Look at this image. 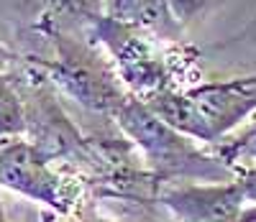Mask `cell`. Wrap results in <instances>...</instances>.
Returning <instances> with one entry per match:
<instances>
[{
	"label": "cell",
	"mask_w": 256,
	"mask_h": 222,
	"mask_svg": "<svg viewBox=\"0 0 256 222\" xmlns=\"http://www.w3.org/2000/svg\"><path fill=\"white\" fill-rule=\"evenodd\" d=\"M84 33L108 56L126 92L141 102L164 92L190 90L205 79L202 54L190 41L162 38L105 13L98 15Z\"/></svg>",
	"instance_id": "1"
},
{
	"label": "cell",
	"mask_w": 256,
	"mask_h": 222,
	"mask_svg": "<svg viewBox=\"0 0 256 222\" xmlns=\"http://www.w3.org/2000/svg\"><path fill=\"white\" fill-rule=\"evenodd\" d=\"M34 33L44 38L49 54H20L54 90L77 102L82 110L102 120L118 115V110L131 100L120 84L113 64L100 51L98 43L84 33V28H72L52 23V20H34Z\"/></svg>",
	"instance_id": "2"
},
{
	"label": "cell",
	"mask_w": 256,
	"mask_h": 222,
	"mask_svg": "<svg viewBox=\"0 0 256 222\" xmlns=\"http://www.w3.org/2000/svg\"><path fill=\"white\" fill-rule=\"evenodd\" d=\"M113 123L134 143L146 169L164 184L236 179V171H230L212 153V148L184 136L136 97H131L118 110Z\"/></svg>",
	"instance_id": "3"
},
{
	"label": "cell",
	"mask_w": 256,
	"mask_h": 222,
	"mask_svg": "<svg viewBox=\"0 0 256 222\" xmlns=\"http://www.w3.org/2000/svg\"><path fill=\"white\" fill-rule=\"evenodd\" d=\"M146 105L184 136L212 148L256 115V72L205 77L190 90L156 95Z\"/></svg>",
	"instance_id": "4"
},
{
	"label": "cell",
	"mask_w": 256,
	"mask_h": 222,
	"mask_svg": "<svg viewBox=\"0 0 256 222\" xmlns=\"http://www.w3.org/2000/svg\"><path fill=\"white\" fill-rule=\"evenodd\" d=\"M0 189L44 205L59 217L98 210L82 176L44 156L26 138L0 143Z\"/></svg>",
	"instance_id": "5"
},
{
	"label": "cell",
	"mask_w": 256,
	"mask_h": 222,
	"mask_svg": "<svg viewBox=\"0 0 256 222\" xmlns=\"http://www.w3.org/2000/svg\"><path fill=\"white\" fill-rule=\"evenodd\" d=\"M156 207L172 222H241L248 202L236 179L164 184Z\"/></svg>",
	"instance_id": "6"
},
{
	"label": "cell",
	"mask_w": 256,
	"mask_h": 222,
	"mask_svg": "<svg viewBox=\"0 0 256 222\" xmlns=\"http://www.w3.org/2000/svg\"><path fill=\"white\" fill-rule=\"evenodd\" d=\"M102 13L120 20V23L146 28L162 38L187 41V31L172 15L169 0H105Z\"/></svg>",
	"instance_id": "7"
},
{
	"label": "cell",
	"mask_w": 256,
	"mask_h": 222,
	"mask_svg": "<svg viewBox=\"0 0 256 222\" xmlns=\"http://www.w3.org/2000/svg\"><path fill=\"white\" fill-rule=\"evenodd\" d=\"M36 3L41 8L36 20H52L72 28H88L105 10V0H36Z\"/></svg>",
	"instance_id": "8"
},
{
	"label": "cell",
	"mask_w": 256,
	"mask_h": 222,
	"mask_svg": "<svg viewBox=\"0 0 256 222\" xmlns=\"http://www.w3.org/2000/svg\"><path fill=\"white\" fill-rule=\"evenodd\" d=\"M212 153L236 174L256 166V115L236 133L223 138L218 146H212Z\"/></svg>",
	"instance_id": "9"
},
{
	"label": "cell",
	"mask_w": 256,
	"mask_h": 222,
	"mask_svg": "<svg viewBox=\"0 0 256 222\" xmlns=\"http://www.w3.org/2000/svg\"><path fill=\"white\" fill-rule=\"evenodd\" d=\"M26 133V115L13 72H0V143L18 141Z\"/></svg>",
	"instance_id": "10"
},
{
	"label": "cell",
	"mask_w": 256,
	"mask_h": 222,
	"mask_svg": "<svg viewBox=\"0 0 256 222\" xmlns=\"http://www.w3.org/2000/svg\"><path fill=\"white\" fill-rule=\"evenodd\" d=\"M212 0H169V8H172V15L177 18V23L187 31V26L195 18H200Z\"/></svg>",
	"instance_id": "11"
},
{
	"label": "cell",
	"mask_w": 256,
	"mask_h": 222,
	"mask_svg": "<svg viewBox=\"0 0 256 222\" xmlns=\"http://www.w3.org/2000/svg\"><path fill=\"white\" fill-rule=\"evenodd\" d=\"M18 64H20V54L0 38V72H13Z\"/></svg>",
	"instance_id": "12"
},
{
	"label": "cell",
	"mask_w": 256,
	"mask_h": 222,
	"mask_svg": "<svg viewBox=\"0 0 256 222\" xmlns=\"http://www.w3.org/2000/svg\"><path fill=\"white\" fill-rule=\"evenodd\" d=\"M59 222H120V220L105 217L100 210H90V212H82V215H74V217H59Z\"/></svg>",
	"instance_id": "13"
},
{
	"label": "cell",
	"mask_w": 256,
	"mask_h": 222,
	"mask_svg": "<svg viewBox=\"0 0 256 222\" xmlns=\"http://www.w3.org/2000/svg\"><path fill=\"white\" fill-rule=\"evenodd\" d=\"M241 222H256V207L246 210V212H244V217H241Z\"/></svg>",
	"instance_id": "14"
},
{
	"label": "cell",
	"mask_w": 256,
	"mask_h": 222,
	"mask_svg": "<svg viewBox=\"0 0 256 222\" xmlns=\"http://www.w3.org/2000/svg\"><path fill=\"white\" fill-rule=\"evenodd\" d=\"M0 222H8V217H6V207H3V199H0Z\"/></svg>",
	"instance_id": "15"
}]
</instances>
